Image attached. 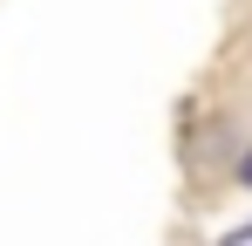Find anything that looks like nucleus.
Wrapping results in <instances>:
<instances>
[{
    "label": "nucleus",
    "mask_w": 252,
    "mask_h": 246,
    "mask_svg": "<svg viewBox=\"0 0 252 246\" xmlns=\"http://www.w3.org/2000/svg\"><path fill=\"white\" fill-rule=\"evenodd\" d=\"M225 246H252V226H239V233H232V240H225Z\"/></svg>",
    "instance_id": "f257e3e1"
}]
</instances>
